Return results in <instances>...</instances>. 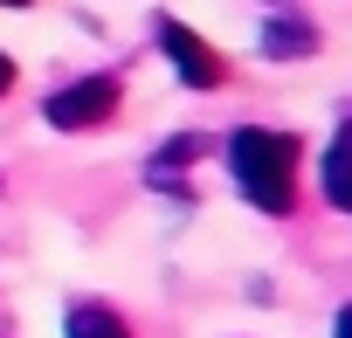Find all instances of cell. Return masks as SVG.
I'll return each mask as SVG.
<instances>
[{
    "instance_id": "cell-1",
    "label": "cell",
    "mask_w": 352,
    "mask_h": 338,
    "mask_svg": "<svg viewBox=\"0 0 352 338\" xmlns=\"http://www.w3.org/2000/svg\"><path fill=\"white\" fill-rule=\"evenodd\" d=\"M228 173H235V187H242L263 214H290V207H297V138H290V131L242 124V131L228 138Z\"/></svg>"
},
{
    "instance_id": "cell-2",
    "label": "cell",
    "mask_w": 352,
    "mask_h": 338,
    "mask_svg": "<svg viewBox=\"0 0 352 338\" xmlns=\"http://www.w3.org/2000/svg\"><path fill=\"white\" fill-rule=\"evenodd\" d=\"M159 49L173 56V69H180V83H187V90H214V83L228 76V69H221V56H214L187 21H173V14H159Z\"/></svg>"
},
{
    "instance_id": "cell-3",
    "label": "cell",
    "mask_w": 352,
    "mask_h": 338,
    "mask_svg": "<svg viewBox=\"0 0 352 338\" xmlns=\"http://www.w3.org/2000/svg\"><path fill=\"white\" fill-rule=\"evenodd\" d=\"M111 111H118V76H83V83H69V90L49 97V124H56V131L104 124Z\"/></svg>"
},
{
    "instance_id": "cell-4",
    "label": "cell",
    "mask_w": 352,
    "mask_h": 338,
    "mask_svg": "<svg viewBox=\"0 0 352 338\" xmlns=\"http://www.w3.org/2000/svg\"><path fill=\"white\" fill-rule=\"evenodd\" d=\"M311 49H318V28H311V21H297V14H270V21H263V56L297 63V56H311Z\"/></svg>"
},
{
    "instance_id": "cell-5",
    "label": "cell",
    "mask_w": 352,
    "mask_h": 338,
    "mask_svg": "<svg viewBox=\"0 0 352 338\" xmlns=\"http://www.w3.org/2000/svg\"><path fill=\"white\" fill-rule=\"evenodd\" d=\"M187 159H201V138H173V145H166V152H159V159L145 166V180L187 201V187H180V173H187Z\"/></svg>"
},
{
    "instance_id": "cell-6",
    "label": "cell",
    "mask_w": 352,
    "mask_h": 338,
    "mask_svg": "<svg viewBox=\"0 0 352 338\" xmlns=\"http://www.w3.org/2000/svg\"><path fill=\"white\" fill-rule=\"evenodd\" d=\"M324 194L352 214V124L331 138V152H324Z\"/></svg>"
},
{
    "instance_id": "cell-7",
    "label": "cell",
    "mask_w": 352,
    "mask_h": 338,
    "mask_svg": "<svg viewBox=\"0 0 352 338\" xmlns=\"http://www.w3.org/2000/svg\"><path fill=\"white\" fill-rule=\"evenodd\" d=\"M69 338H131V331L118 324V311H104V304H76V311H69Z\"/></svg>"
},
{
    "instance_id": "cell-8",
    "label": "cell",
    "mask_w": 352,
    "mask_h": 338,
    "mask_svg": "<svg viewBox=\"0 0 352 338\" xmlns=\"http://www.w3.org/2000/svg\"><path fill=\"white\" fill-rule=\"evenodd\" d=\"M8 83H14V63H8V56H0V97H8Z\"/></svg>"
},
{
    "instance_id": "cell-9",
    "label": "cell",
    "mask_w": 352,
    "mask_h": 338,
    "mask_svg": "<svg viewBox=\"0 0 352 338\" xmlns=\"http://www.w3.org/2000/svg\"><path fill=\"white\" fill-rule=\"evenodd\" d=\"M338 338H352V304H345V311H338Z\"/></svg>"
},
{
    "instance_id": "cell-10",
    "label": "cell",
    "mask_w": 352,
    "mask_h": 338,
    "mask_svg": "<svg viewBox=\"0 0 352 338\" xmlns=\"http://www.w3.org/2000/svg\"><path fill=\"white\" fill-rule=\"evenodd\" d=\"M0 8H28V0H0Z\"/></svg>"
}]
</instances>
